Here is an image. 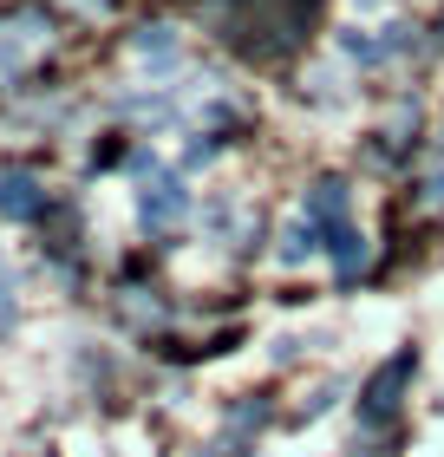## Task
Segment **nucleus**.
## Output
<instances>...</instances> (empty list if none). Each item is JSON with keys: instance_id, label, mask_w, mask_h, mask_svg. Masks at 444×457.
I'll return each mask as SVG.
<instances>
[{"instance_id": "f257e3e1", "label": "nucleus", "mask_w": 444, "mask_h": 457, "mask_svg": "<svg viewBox=\"0 0 444 457\" xmlns=\"http://www.w3.org/2000/svg\"><path fill=\"white\" fill-rule=\"evenodd\" d=\"M53 46V33H46V20H33V13H20V20H0V86L20 72H33V59Z\"/></svg>"}, {"instance_id": "f03ea898", "label": "nucleus", "mask_w": 444, "mask_h": 457, "mask_svg": "<svg viewBox=\"0 0 444 457\" xmlns=\"http://www.w3.org/2000/svg\"><path fill=\"white\" fill-rule=\"evenodd\" d=\"M183 216H189V190H183L177 177H163V170H157V177L138 190V222L151 228V236H177Z\"/></svg>"}, {"instance_id": "7ed1b4c3", "label": "nucleus", "mask_w": 444, "mask_h": 457, "mask_svg": "<svg viewBox=\"0 0 444 457\" xmlns=\"http://www.w3.org/2000/svg\"><path fill=\"white\" fill-rule=\"evenodd\" d=\"M301 222L321 236V248H333V236H340V228H353V222H347V183H340V177H321V183L307 190Z\"/></svg>"}, {"instance_id": "20e7f679", "label": "nucleus", "mask_w": 444, "mask_h": 457, "mask_svg": "<svg viewBox=\"0 0 444 457\" xmlns=\"http://www.w3.org/2000/svg\"><path fill=\"white\" fill-rule=\"evenodd\" d=\"M406 379H412V353H392V360H386V366H379L373 379H366L359 419H366V425H386L392 411H398V386H406Z\"/></svg>"}, {"instance_id": "39448f33", "label": "nucleus", "mask_w": 444, "mask_h": 457, "mask_svg": "<svg viewBox=\"0 0 444 457\" xmlns=\"http://www.w3.org/2000/svg\"><path fill=\"white\" fill-rule=\"evenodd\" d=\"M46 210V190L27 170H0V222H33Z\"/></svg>"}, {"instance_id": "423d86ee", "label": "nucleus", "mask_w": 444, "mask_h": 457, "mask_svg": "<svg viewBox=\"0 0 444 457\" xmlns=\"http://www.w3.org/2000/svg\"><path fill=\"white\" fill-rule=\"evenodd\" d=\"M131 59H138V66H151V72H171L177 66V33L171 27H144L131 39Z\"/></svg>"}, {"instance_id": "0eeeda50", "label": "nucleus", "mask_w": 444, "mask_h": 457, "mask_svg": "<svg viewBox=\"0 0 444 457\" xmlns=\"http://www.w3.org/2000/svg\"><path fill=\"white\" fill-rule=\"evenodd\" d=\"M333 268H340V281H353L359 268H366V236H359V228H340V236H333Z\"/></svg>"}, {"instance_id": "6e6552de", "label": "nucleus", "mask_w": 444, "mask_h": 457, "mask_svg": "<svg viewBox=\"0 0 444 457\" xmlns=\"http://www.w3.org/2000/svg\"><path fill=\"white\" fill-rule=\"evenodd\" d=\"M13 320H20V295H13V268L0 255V334H13Z\"/></svg>"}, {"instance_id": "1a4fd4ad", "label": "nucleus", "mask_w": 444, "mask_h": 457, "mask_svg": "<svg viewBox=\"0 0 444 457\" xmlns=\"http://www.w3.org/2000/svg\"><path fill=\"white\" fill-rule=\"evenodd\" d=\"M66 7H72V13H105L112 0H66Z\"/></svg>"}]
</instances>
